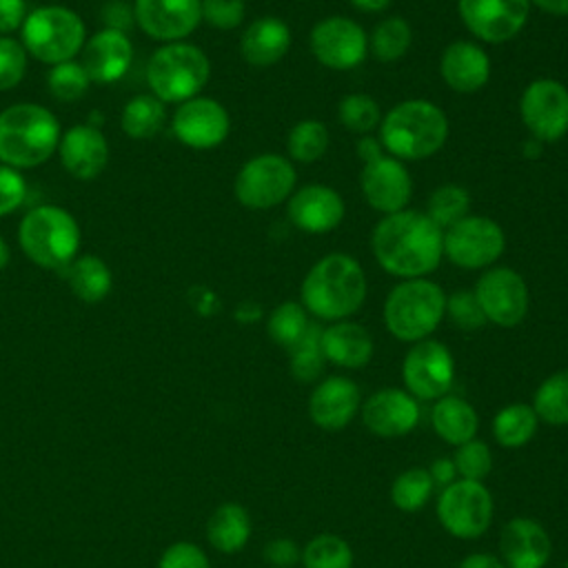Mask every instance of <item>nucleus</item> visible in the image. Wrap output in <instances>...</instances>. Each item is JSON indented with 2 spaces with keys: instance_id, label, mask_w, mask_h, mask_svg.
<instances>
[{
  "instance_id": "nucleus-1",
  "label": "nucleus",
  "mask_w": 568,
  "mask_h": 568,
  "mask_svg": "<svg viewBox=\"0 0 568 568\" xmlns=\"http://www.w3.org/2000/svg\"><path fill=\"white\" fill-rule=\"evenodd\" d=\"M377 264L402 280L424 277L435 271L444 255V231L419 211L384 215L371 235Z\"/></svg>"
},
{
  "instance_id": "nucleus-2",
  "label": "nucleus",
  "mask_w": 568,
  "mask_h": 568,
  "mask_svg": "<svg viewBox=\"0 0 568 568\" xmlns=\"http://www.w3.org/2000/svg\"><path fill=\"white\" fill-rule=\"evenodd\" d=\"M300 295L306 313L317 320H348L366 300L364 268L346 253H328L311 266L302 280Z\"/></svg>"
},
{
  "instance_id": "nucleus-3",
  "label": "nucleus",
  "mask_w": 568,
  "mask_h": 568,
  "mask_svg": "<svg viewBox=\"0 0 568 568\" xmlns=\"http://www.w3.org/2000/svg\"><path fill=\"white\" fill-rule=\"evenodd\" d=\"M448 138L446 113L428 100H404L379 122V144L397 160H426Z\"/></svg>"
},
{
  "instance_id": "nucleus-4",
  "label": "nucleus",
  "mask_w": 568,
  "mask_h": 568,
  "mask_svg": "<svg viewBox=\"0 0 568 568\" xmlns=\"http://www.w3.org/2000/svg\"><path fill=\"white\" fill-rule=\"evenodd\" d=\"M60 135V122L47 106L11 104L0 113V160L13 169L38 166L53 155Z\"/></svg>"
},
{
  "instance_id": "nucleus-5",
  "label": "nucleus",
  "mask_w": 568,
  "mask_h": 568,
  "mask_svg": "<svg viewBox=\"0 0 568 568\" xmlns=\"http://www.w3.org/2000/svg\"><path fill=\"white\" fill-rule=\"evenodd\" d=\"M446 315L444 288L426 277L402 280L384 302V324L399 342H422Z\"/></svg>"
},
{
  "instance_id": "nucleus-6",
  "label": "nucleus",
  "mask_w": 568,
  "mask_h": 568,
  "mask_svg": "<svg viewBox=\"0 0 568 568\" xmlns=\"http://www.w3.org/2000/svg\"><path fill=\"white\" fill-rule=\"evenodd\" d=\"M18 242L33 264L62 271L78 255L80 226L67 209L42 204L22 217Z\"/></svg>"
},
{
  "instance_id": "nucleus-7",
  "label": "nucleus",
  "mask_w": 568,
  "mask_h": 568,
  "mask_svg": "<svg viewBox=\"0 0 568 568\" xmlns=\"http://www.w3.org/2000/svg\"><path fill=\"white\" fill-rule=\"evenodd\" d=\"M211 75L206 53L191 42H169L146 62V82L162 102H186L204 89Z\"/></svg>"
},
{
  "instance_id": "nucleus-8",
  "label": "nucleus",
  "mask_w": 568,
  "mask_h": 568,
  "mask_svg": "<svg viewBox=\"0 0 568 568\" xmlns=\"http://www.w3.org/2000/svg\"><path fill=\"white\" fill-rule=\"evenodd\" d=\"M20 31V42L27 53L51 67L73 60V55L87 42L82 18L62 4H44L33 9L27 13Z\"/></svg>"
},
{
  "instance_id": "nucleus-9",
  "label": "nucleus",
  "mask_w": 568,
  "mask_h": 568,
  "mask_svg": "<svg viewBox=\"0 0 568 568\" xmlns=\"http://www.w3.org/2000/svg\"><path fill=\"white\" fill-rule=\"evenodd\" d=\"M297 182V173L288 158L262 153L242 164L235 175V197L251 211H266L286 202Z\"/></svg>"
},
{
  "instance_id": "nucleus-10",
  "label": "nucleus",
  "mask_w": 568,
  "mask_h": 568,
  "mask_svg": "<svg viewBox=\"0 0 568 568\" xmlns=\"http://www.w3.org/2000/svg\"><path fill=\"white\" fill-rule=\"evenodd\" d=\"M493 495L484 481L455 479L437 497V519L457 539H477L493 524Z\"/></svg>"
},
{
  "instance_id": "nucleus-11",
  "label": "nucleus",
  "mask_w": 568,
  "mask_h": 568,
  "mask_svg": "<svg viewBox=\"0 0 568 568\" xmlns=\"http://www.w3.org/2000/svg\"><path fill=\"white\" fill-rule=\"evenodd\" d=\"M504 248V229L484 215H466L444 231V255L459 268H486Z\"/></svg>"
},
{
  "instance_id": "nucleus-12",
  "label": "nucleus",
  "mask_w": 568,
  "mask_h": 568,
  "mask_svg": "<svg viewBox=\"0 0 568 568\" xmlns=\"http://www.w3.org/2000/svg\"><path fill=\"white\" fill-rule=\"evenodd\" d=\"M406 390L415 399L435 402L448 395L455 379V359L446 344L437 339L415 342L402 364Z\"/></svg>"
},
{
  "instance_id": "nucleus-13",
  "label": "nucleus",
  "mask_w": 568,
  "mask_h": 568,
  "mask_svg": "<svg viewBox=\"0 0 568 568\" xmlns=\"http://www.w3.org/2000/svg\"><path fill=\"white\" fill-rule=\"evenodd\" d=\"M473 293L486 315V322H493L501 328L517 326L528 313V284L515 268H488L479 275Z\"/></svg>"
},
{
  "instance_id": "nucleus-14",
  "label": "nucleus",
  "mask_w": 568,
  "mask_h": 568,
  "mask_svg": "<svg viewBox=\"0 0 568 568\" xmlns=\"http://www.w3.org/2000/svg\"><path fill=\"white\" fill-rule=\"evenodd\" d=\"M519 115L537 142H557L568 133V89L552 78L532 80L519 98Z\"/></svg>"
},
{
  "instance_id": "nucleus-15",
  "label": "nucleus",
  "mask_w": 568,
  "mask_h": 568,
  "mask_svg": "<svg viewBox=\"0 0 568 568\" xmlns=\"http://www.w3.org/2000/svg\"><path fill=\"white\" fill-rule=\"evenodd\" d=\"M311 51L322 67L348 71L364 62L368 53V38L364 29L344 16L320 20L308 36Z\"/></svg>"
},
{
  "instance_id": "nucleus-16",
  "label": "nucleus",
  "mask_w": 568,
  "mask_h": 568,
  "mask_svg": "<svg viewBox=\"0 0 568 568\" xmlns=\"http://www.w3.org/2000/svg\"><path fill=\"white\" fill-rule=\"evenodd\" d=\"M464 27L481 42L513 40L528 22L530 0H457Z\"/></svg>"
},
{
  "instance_id": "nucleus-17",
  "label": "nucleus",
  "mask_w": 568,
  "mask_h": 568,
  "mask_svg": "<svg viewBox=\"0 0 568 568\" xmlns=\"http://www.w3.org/2000/svg\"><path fill=\"white\" fill-rule=\"evenodd\" d=\"M359 186L371 209L384 215L404 211L413 195V180L402 160L384 153L364 162Z\"/></svg>"
},
{
  "instance_id": "nucleus-18",
  "label": "nucleus",
  "mask_w": 568,
  "mask_h": 568,
  "mask_svg": "<svg viewBox=\"0 0 568 568\" xmlns=\"http://www.w3.org/2000/svg\"><path fill=\"white\" fill-rule=\"evenodd\" d=\"M173 135L191 149H213L231 131L229 111L213 98L195 95L178 106L171 120Z\"/></svg>"
},
{
  "instance_id": "nucleus-19",
  "label": "nucleus",
  "mask_w": 568,
  "mask_h": 568,
  "mask_svg": "<svg viewBox=\"0 0 568 568\" xmlns=\"http://www.w3.org/2000/svg\"><path fill=\"white\" fill-rule=\"evenodd\" d=\"M133 13L146 36L180 42L202 22V0H135Z\"/></svg>"
},
{
  "instance_id": "nucleus-20",
  "label": "nucleus",
  "mask_w": 568,
  "mask_h": 568,
  "mask_svg": "<svg viewBox=\"0 0 568 568\" xmlns=\"http://www.w3.org/2000/svg\"><path fill=\"white\" fill-rule=\"evenodd\" d=\"M342 195L326 184H306L286 200V215L304 233H328L344 220Z\"/></svg>"
},
{
  "instance_id": "nucleus-21",
  "label": "nucleus",
  "mask_w": 568,
  "mask_h": 568,
  "mask_svg": "<svg viewBox=\"0 0 568 568\" xmlns=\"http://www.w3.org/2000/svg\"><path fill=\"white\" fill-rule=\"evenodd\" d=\"M362 424L377 437L408 435L419 422L417 399L402 388H382L366 397L359 408Z\"/></svg>"
},
{
  "instance_id": "nucleus-22",
  "label": "nucleus",
  "mask_w": 568,
  "mask_h": 568,
  "mask_svg": "<svg viewBox=\"0 0 568 568\" xmlns=\"http://www.w3.org/2000/svg\"><path fill=\"white\" fill-rule=\"evenodd\" d=\"M362 408L359 386L344 377L331 375L322 379L308 397V417L322 430H342Z\"/></svg>"
},
{
  "instance_id": "nucleus-23",
  "label": "nucleus",
  "mask_w": 568,
  "mask_h": 568,
  "mask_svg": "<svg viewBox=\"0 0 568 568\" xmlns=\"http://www.w3.org/2000/svg\"><path fill=\"white\" fill-rule=\"evenodd\" d=\"M499 552L506 568H544L552 552L546 528L530 517H513L499 535Z\"/></svg>"
},
{
  "instance_id": "nucleus-24",
  "label": "nucleus",
  "mask_w": 568,
  "mask_h": 568,
  "mask_svg": "<svg viewBox=\"0 0 568 568\" xmlns=\"http://www.w3.org/2000/svg\"><path fill=\"white\" fill-rule=\"evenodd\" d=\"M133 62V44L126 33L115 29H100L82 47V67L95 84H111L120 80Z\"/></svg>"
},
{
  "instance_id": "nucleus-25",
  "label": "nucleus",
  "mask_w": 568,
  "mask_h": 568,
  "mask_svg": "<svg viewBox=\"0 0 568 568\" xmlns=\"http://www.w3.org/2000/svg\"><path fill=\"white\" fill-rule=\"evenodd\" d=\"M64 171L78 180H91L109 162V142L98 126L75 124L60 135L58 144Z\"/></svg>"
},
{
  "instance_id": "nucleus-26",
  "label": "nucleus",
  "mask_w": 568,
  "mask_h": 568,
  "mask_svg": "<svg viewBox=\"0 0 568 568\" xmlns=\"http://www.w3.org/2000/svg\"><path fill=\"white\" fill-rule=\"evenodd\" d=\"M439 73L453 91L475 93L490 78V58L479 44L470 40H455L442 53Z\"/></svg>"
},
{
  "instance_id": "nucleus-27",
  "label": "nucleus",
  "mask_w": 568,
  "mask_h": 568,
  "mask_svg": "<svg viewBox=\"0 0 568 568\" xmlns=\"http://www.w3.org/2000/svg\"><path fill=\"white\" fill-rule=\"evenodd\" d=\"M320 344L326 362L351 371L366 366L375 351L371 333L362 324L348 320L333 322L331 326L322 328Z\"/></svg>"
},
{
  "instance_id": "nucleus-28",
  "label": "nucleus",
  "mask_w": 568,
  "mask_h": 568,
  "mask_svg": "<svg viewBox=\"0 0 568 568\" xmlns=\"http://www.w3.org/2000/svg\"><path fill=\"white\" fill-rule=\"evenodd\" d=\"M291 47V29L284 20L266 16L253 20L240 40V53L251 67H273Z\"/></svg>"
},
{
  "instance_id": "nucleus-29",
  "label": "nucleus",
  "mask_w": 568,
  "mask_h": 568,
  "mask_svg": "<svg viewBox=\"0 0 568 568\" xmlns=\"http://www.w3.org/2000/svg\"><path fill=\"white\" fill-rule=\"evenodd\" d=\"M430 426L439 439L459 446L475 439L479 428L477 410L470 402L457 395H444L435 399L430 408Z\"/></svg>"
},
{
  "instance_id": "nucleus-30",
  "label": "nucleus",
  "mask_w": 568,
  "mask_h": 568,
  "mask_svg": "<svg viewBox=\"0 0 568 568\" xmlns=\"http://www.w3.org/2000/svg\"><path fill=\"white\" fill-rule=\"evenodd\" d=\"M251 515L242 504L224 501L206 519L209 544L224 555L240 552L251 539Z\"/></svg>"
},
{
  "instance_id": "nucleus-31",
  "label": "nucleus",
  "mask_w": 568,
  "mask_h": 568,
  "mask_svg": "<svg viewBox=\"0 0 568 568\" xmlns=\"http://www.w3.org/2000/svg\"><path fill=\"white\" fill-rule=\"evenodd\" d=\"M71 288V293L89 304L104 300L113 286V275L106 262L98 255H75L62 271H60Z\"/></svg>"
},
{
  "instance_id": "nucleus-32",
  "label": "nucleus",
  "mask_w": 568,
  "mask_h": 568,
  "mask_svg": "<svg viewBox=\"0 0 568 568\" xmlns=\"http://www.w3.org/2000/svg\"><path fill=\"white\" fill-rule=\"evenodd\" d=\"M539 426V417L530 404L515 402L497 410L493 417V437L504 448L526 446Z\"/></svg>"
},
{
  "instance_id": "nucleus-33",
  "label": "nucleus",
  "mask_w": 568,
  "mask_h": 568,
  "mask_svg": "<svg viewBox=\"0 0 568 568\" xmlns=\"http://www.w3.org/2000/svg\"><path fill=\"white\" fill-rule=\"evenodd\" d=\"M164 118V102L158 100L153 93H142L124 104L120 126L133 140H149L162 129Z\"/></svg>"
},
{
  "instance_id": "nucleus-34",
  "label": "nucleus",
  "mask_w": 568,
  "mask_h": 568,
  "mask_svg": "<svg viewBox=\"0 0 568 568\" xmlns=\"http://www.w3.org/2000/svg\"><path fill=\"white\" fill-rule=\"evenodd\" d=\"M532 410L539 422L550 426H568V371L548 375L532 395Z\"/></svg>"
},
{
  "instance_id": "nucleus-35",
  "label": "nucleus",
  "mask_w": 568,
  "mask_h": 568,
  "mask_svg": "<svg viewBox=\"0 0 568 568\" xmlns=\"http://www.w3.org/2000/svg\"><path fill=\"white\" fill-rule=\"evenodd\" d=\"M300 564L302 568H353V548L339 535L320 532L302 548Z\"/></svg>"
},
{
  "instance_id": "nucleus-36",
  "label": "nucleus",
  "mask_w": 568,
  "mask_h": 568,
  "mask_svg": "<svg viewBox=\"0 0 568 568\" xmlns=\"http://www.w3.org/2000/svg\"><path fill=\"white\" fill-rule=\"evenodd\" d=\"M435 490V481L428 468H408L399 473L390 484V501L404 513L422 510Z\"/></svg>"
},
{
  "instance_id": "nucleus-37",
  "label": "nucleus",
  "mask_w": 568,
  "mask_h": 568,
  "mask_svg": "<svg viewBox=\"0 0 568 568\" xmlns=\"http://www.w3.org/2000/svg\"><path fill=\"white\" fill-rule=\"evenodd\" d=\"M311 322H308V313L302 304L297 302H282L280 306H275L266 320V333L268 337L282 346V348H293L304 333L308 331Z\"/></svg>"
},
{
  "instance_id": "nucleus-38",
  "label": "nucleus",
  "mask_w": 568,
  "mask_h": 568,
  "mask_svg": "<svg viewBox=\"0 0 568 568\" xmlns=\"http://www.w3.org/2000/svg\"><path fill=\"white\" fill-rule=\"evenodd\" d=\"M413 42V29L408 20L393 16L382 20L368 40V49L379 62H395L399 60Z\"/></svg>"
},
{
  "instance_id": "nucleus-39",
  "label": "nucleus",
  "mask_w": 568,
  "mask_h": 568,
  "mask_svg": "<svg viewBox=\"0 0 568 568\" xmlns=\"http://www.w3.org/2000/svg\"><path fill=\"white\" fill-rule=\"evenodd\" d=\"M320 337H322V326L311 322L304 337L293 348H288V368L295 379L315 382L322 375L326 359L322 353Z\"/></svg>"
},
{
  "instance_id": "nucleus-40",
  "label": "nucleus",
  "mask_w": 568,
  "mask_h": 568,
  "mask_svg": "<svg viewBox=\"0 0 568 568\" xmlns=\"http://www.w3.org/2000/svg\"><path fill=\"white\" fill-rule=\"evenodd\" d=\"M328 129L320 120H302L291 126L286 135V151L288 158L295 162H315L328 149Z\"/></svg>"
},
{
  "instance_id": "nucleus-41",
  "label": "nucleus",
  "mask_w": 568,
  "mask_h": 568,
  "mask_svg": "<svg viewBox=\"0 0 568 568\" xmlns=\"http://www.w3.org/2000/svg\"><path fill=\"white\" fill-rule=\"evenodd\" d=\"M470 209V193L459 184H442L428 197L426 215L446 231L455 222L468 215Z\"/></svg>"
},
{
  "instance_id": "nucleus-42",
  "label": "nucleus",
  "mask_w": 568,
  "mask_h": 568,
  "mask_svg": "<svg viewBox=\"0 0 568 568\" xmlns=\"http://www.w3.org/2000/svg\"><path fill=\"white\" fill-rule=\"evenodd\" d=\"M337 120L344 129L368 135L382 122V109L368 93H348L337 104Z\"/></svg>"
},
{
  "instance_id": "nucleus-43",
  "label": "nucleus",
  "mask_w": 568,
  "mask_h": 568,
  "mask_svg": "<svg viewBox=\"0 0 568 568\" xmlns=\"http://www.w3.org/2000/svg\"><path fill=\"white\" fill-rule=\"evenodd\" d=\"M89 84H91V80H89V73L84 71L82 62L67 60V62L53 64L51 71L47 73V89L60 102L80 100L87 93Z\"/></svg>"
},
{
  "instance_id": "nucleus-44",
  "label": "nucleus",
  "mask_w": 568,
  "mask_h": 568,
  "mask_svg": "<svg viewBox=\"0 0 568 568\" xmlns=\"http://www.w3.org/2000/svg\"><path fill=\"white\" fill-rule=\"evenodd\" d=\"M453 464H455L459 479L481 481L493 468V453L486 442L475 437V439L457 446Z\"/></svg>"
},
{
  "instance_id": "nucleus-45",
  "label": "nucleus",
  "mask_w": 568,
  "mask_h": 568,
  "mask_svg": "<svg viewBox=\"0 0 568 568\" xmlns=\"http://www.w3.org/2000/svg\"><path fill=\"white\" fill-rule=\"evenodd\" d=\"M446 315L462 331H477L486 324V315L473 291L459 288L446 297Z\"/></svg>"
},
{
  "instance_id": "nucleus-46",
  "label": "nucleus",
  "mask_w": 568,
  "mask_h": 568,
  "mask_svg": "<svg viewBox=\"0 0 568 568\" xmlns=\"http://www.w3.org/2000/svg\"><path fill=\"white\" fill-rule=\"evenodd\" d=\"M27 49L22 42L0 36V91L18 87L27 73Z\"/></svg>"
},
{
  "instance_id": "nucleus-47",
  "label": "nucleus",
  "mask_w": 568,
  "mask_h": 568,
  "mask_svg": "<svg viewBox=\"0 0 568 568\" xmlns=\"http://www.w3.org/2000/svg\"><path fill=\"white\" fill-rule=\"evenodd\" d=\"M202 20L213 29L231 31L244 20V0H202Z\"/></svg>"
},
{
  "instance_id": "nucleus-48",
  "label": "nucleus",
  "mask_w": 568,
  "mask_h": 568,
  "mask_svg": "<svg viewBox=\"0 0 568 568\" xmlns=\"http://www.w3.org/2000/svg\"><path fill=\"white\" fill-rule=\"evenodd\" d=\"M158 568H211V561L197 544L175 541L164 548Z\"/></svg>"
},
{
  "instance_id": "nucleus-49",
  "label": "nucleus",
  "mask_w": 568,
  "mask_h": 568,
  "mask_svg": "<svg viewBox=\"0 0 568 568\" xmlns=\"http://www.w3.org/2000/svg\"><path fill=\"white\" fill-rule=\"evenodd\" d=\"M27 197V182L13 166L0 164V215L13 213Z\"/></svg>"
},
{
  "instance_id": "nucleus-50",
  "label": "nucleus",
  "mask_w": 568,
  "mask_h": 568,
  "mask_svg": "<svg viewBox=\"0 0 568 568\" xmlns=\"http://www.w3.org/2000/svg\"><path fill=\"white\" fill-rule=\"evenodd\" d=\"M300 555H302V548L286 537L271 539L264 546V559L273 568H293L300 561Z\"/></svg>"
},
{
  "instance_id": "nucleus-51",
  "label": "nucleus",
  "mask_w": 568,
  "mask_h": 568,
  "mask_svg": "<svg viewBox=\"0 0 568 568\" xmlns=\"http://www.w3.org/2000/svg\"><path fill=\"white\" fill-rule=\"evenodd\" d=\"M100 20H102L104 29H115V31L126 33L135 24L133 4H129L124 0H109L106 4H102Z\"/></svg>"
},
{
  "instance_id": "nucleus-52",
  "label": "nucleus",
  "mask_w": 568,
  "mask_h": 568,
  "mask_svg": "<svg viewBox=\"0 0 568 568\" xmlns=\"http://www.w3.org/2000/svg\"><path fill=\"white\" fill-rule=\"evenodd\" d=\"M27 18L24 0H0V36L13 33Z\"/></svg>"
},
{
  "instance_id": "nucleus-53",
  "label": "nucleus",
  "mask_w": 568,
  "mask_h": 568,
  "mask_svg": "<svg viewBox=\"0 0 568 568\" xmlns=\"http://www.w3.org/2000/svg\"><path fill=\"white\" fill-rule=\"evenodd\" d=\"M428 473H430L435 486H442V488L448 486V484H453V481L457 479V470H455V464H453L450 457L435 459L433 466L428 468Z\"/></svg>"
},
{
  "instance_id": "nucleus-54",
  "label": "nucleus",
  "mask_w": 568,
  "mask_h": 568,
  "mask_svg": "<svg viewBox=\"0 0 568 568\" xmlns=\"http://www.w3.org/2000/svg\"><path fill=\"white\" fill-rule=\"evenodd\" d=\"M457 568H506V564L501 557L490 552H470L457 564Z\"/></svg>"
},
{
  "instance_id": "nucleus-55",
  "label": "nucleus",
  "mask_w": 568,
  "mask_h": 568,
  "mask_svg": "<svg viewBox=\"0 0 568 568\" xmlns=\"http://www.w3.org/2000/svg\"><path fill=\"white\" fill-rule=\"evenodd\" d=\"M530 4L539 7L544 13H550V16H568V0H530Z\"/></svg>"
},
{
  "instance_id": "nucleus-56",
  "label": "nucleus",
  "mask_w": 568,
  "mask_h": 568,
  "mask_svg": "<svg viewBox=\"0 0 568 568\" xmlns=\"http://www.w3.org/2000/svg\"><path fill=\"white\" fill-rule=\"evenodd\" d=\"M393 0H351V4L364 13H379L390 7Z\"/></svg>"
},
{
  "instance_id": "nucleus-57",
  "label": "nucleus",
  "mask_w": 568,
  "mask_h": 568,
  "mask_svg": "<svg viewBox=\"0 0 568 568\" xmlns=\"http://www.w3.org/2000/svg\"><path fill=\"white\" fill-rule=\"evenodd\" d=\"M9 257H11V251H9V244L4 242V237L0 235V271L9 264Z\"/></svg>"
},
{
  "instance_id": "nucleus-58",
  "label": "nucleus",
  "mask_w": 568,
  "mask_h": 568,
  "mask_svg": "<svg viewBox=\"0 0 568 568\" xmlns=\"http://www.w3.org/2000/svg\"><path fill=\"white\" fill-rule=\"evenodd\" d=\"M564 568H568V559H566V564H564Z\"/></svg>"
}]
</instances>
